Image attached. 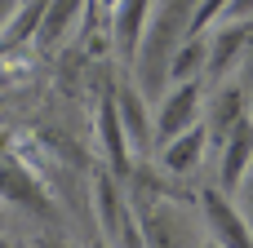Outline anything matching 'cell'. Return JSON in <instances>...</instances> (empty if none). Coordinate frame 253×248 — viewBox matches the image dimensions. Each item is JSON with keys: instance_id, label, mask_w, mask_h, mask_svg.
I'll return each instance as SVG.
<instances>
[{"instance_id": "ba28073f", "label": "cell", "mask_w": 253, "mask_h": 248, "mask_svg": "<svg viewBox=\"0 0 253 248\" xmlns=\"http://www.w3.org/2000/svg\"><path fill=\"white\" fill-rule=\"evenodd\" d=\"M0 204H18L31 213H49V195L40 191V177H31V169H22L13 155H0Z\"/></svg>"}, {"instance_id": "5bb4252c", "label": "cell", "mask_w": 253, "mask_h": 248, "mask_svg": "<svg viewBox=\"0 0 253 248\" xmlns=\"http://www.w3.org/2000/svg\"><path fill=\"white\" fill-rule=\"evenodd\" d=\"M107 13H111V44L133 62V49L142 40V27L151 18V0H116Z\"/></svg>"}, {"instance_id": "8992f818", "label": "cell", "mask_w": 253, "mask_h": 248, "mask_svg": "<svg viewBox=\"0 0 253 248\" xmlns=\"http://www.w3.org/2000/svg\"><path fill=\"white\" fill-rule=\"evenodd\" d=\"M253 40V18L240 22H218V31L209 35V53H205V75L213 84H222V75L231 71V62H240V53Z\"/></svg>"}, {"instance_id": "30bf717a", "label": "cell", "mask_w": 253, "mask_h": 248, "mask_svg": "<svg viewBox=\"0 0 253 248\" xmlns=\"http://www.w3.org/2000/svg\"><path fill=\"white\" fill-rule=\"evenodd\" d=\"M205 151H209V133H205V124H191V129H182L178 138H169V142L160 146V164H165V173L187 177V173L200 169Z\"/></svg>"}, {"instance_id": "5b68a950", "label": "cell", "mask_w": 253, "mask_h": 248, "mask_svg": "<svg viewBox=\"0 0 253 248\" xmlns=\"http://www.w3.org/2000/svg\"><path fill=\"white\" fill-rule=\"evenodd\" d=\"M200 217L209 226V235L222 248H253V231L245 222V213L231 204V195L222 186H205L200 191Z\"/></svg>"}, {"instance_id": "7c38bea8", "label": "cell", "mask_w": 253, "mask_h": 248, "mask_svg": "<svg viewBox=\"0 0 253 248\" xmlns=\"http://www.w3.org/2000/svg\"><path fill=\"white\" fill-rule=\"evenodd\" d=\"M245 115H249V98H245V89H240V84H218V93H213V102H209V124H205L209 142L222 146L227 133H231Z\"/></svg>"}, {"instance_id": "6da1fadb", "label": "cell", "mask_w": 253, "mask_h": 248, "mask_svg": "<svg viewBox=\"0 0 253 248\" xmlns=\"http://www.w3.org/2000/svg\"><path fill=\"white\" fill-rule=\"evenodd\" d=\"M191 9L196 0H160L156 18L142 27V40L133 49V67H138V93L147 102H160L165 98V84H169V58L178 49V40L187 35V22H191Z\"/></svg>"}, {"instance_id": "9c48e42d", "label": "cell", "mask_w": 253, "mask_h": 248, "mask_svg": "<svg viewBox=\"0 0 253 248\" xmlns=\"http://www.w3.org/2000/svg\"><path fill=\"white\" fill-rule=\"evenodd\" d=\"M98 142H102L107 169L116 177H133V151L125 142V129H120V115H116V98L111 93L98 102Z\"/></svg>"}, {"instance_id": "3957f363", "label": "cell", "mask_w": 253, "mask_h": 248, "mask_svg": "<svg viewBox=\"0 0 253 248\" xmlns=\"http://www.w3.org/2000/svg\"><path fill=\"white\" fill-rule=\"evenodd\" d=\"M93 213L102 226V240L111 248H142V231H138V213L129 204V191L120 186V177L111 169L93 173Z\"/></svg>"}, {"instance_id": "7402d4cb", "label": "cell", "mask_w": 253, "mask_h": 248, "mask_svg": "<svg viewBox=\"0 0 253 248\" xmlns=\"http://www.w3.org/2000/svg\"><path fill=\"white\" fill-rule=\"evenodd\" d=\"M89 248H111V244H107V240H93V244H89Z\"/></svg>"}, {"instance_id": "52a82bcc", "label": "cell", "mask_w": 253, "mask_h": 248, "mask_svg": "<svg viewBox=\"0 0 253 248\" xmlns=\"http://www.w3.org/2000/svg\"><path fill=\"white\" fill-rule=\"evenodd\" d=\"M111 98H116V115H120V129H125L129 151H133V155H147V151L156 146V138H151V111H147L151 102H147L133 84L116 89Z\"/></svg>"}, {"instance_id": "603a6c76", "label": "cell", "mask_w": 253, "mask_h": 248, "mask_svg": "<svg viewBox=\"0 0 253 248\" xmlns=\"http://www.w3.org/2000/svg\"><path fill=\"white\" fill-rule=\"evenodd\" d=\"M98 4H102V9H111V4H116V0H98Z\"/></svg>"}, {"instance_id": "ac0fdd59", "label": "cell", "mask_w": 253, "mask_h": 248, "mask_svg": "<svg viewBox=\"0 0 253 248\" xmlns=\"http://www.w3.org/2000/svg\"><path fill=\"white\" fill-rule=\"evenodd\" d=\"M240 18H253V0H227L218 22H240Z\"/></svg>"}, {"instance_id": "4fadbf2b", "label": "cell", "mask_w": 253, "mask_h": 248, "mask_svg": "<svg viewBox=\"0 0 253 248\" xmlns=\"http://www.w3.org/2000/svg\"><path fill=\"white\" fill-rule=\"evenodd\" d=\"M253 160V115H245L231 133H227V142H222V169H218V186L231 195L236 186H240V177H245V169H249Z\"/></svg>"}, {"instance_id": "8fae6325", "label": "cell", "mask_w": 253, "mask_h": 248, "mask_svg": "<svg viewBox=\"0 0 253 248\" xmlns=\"http://www.w3.org/2000/svg\"><path fill=\"white\" fill-rule=\"evenodd\" d=\"M84 4H89V0H44V13H40V27H36L31 44H36L40 53H53V49L71 35V27H76V18L84 13Z\"/></svg>"}, {"instance_id": "d6986e66", "label": "cell", "mask_w": 253, "mask_h": 248, "mask_svg": "<svg viewBox=\"0 0 253 248\" xmlns=\"http://www.w3.org/2000/svg\"><path fill=\"white\" fill-rule=\"evenodd\" d=\"M13 9H18V0H0V22H4V18L13 13Z\"/></svg>"}, {"instance_id": "44dd1931", "label": "cell", "mask_w": 253, "mask_h": 248, "mask_svg": "<svg viewBox=\"0 0 253 248\" xmlns=\"http://www.w3.org/2000/svg\"><path fill=\"white\" fill-rule=\"evenodd\" d=\"M196 248H222L218 240H196Z\"/></svg>"}, {"instance_id": "cb8c5ba5", "label": "cell", "mask_w": 253, "mask_h": 248, "mask_svg": "<svg viewBox=\"0 0 253 248\" xmlns=\"http://www.w3.org/2000/svg\"><path fill=\"white\" fill-rule=\"evenodd\" d=\"M0 248H13V244H9V240H4V235H0Z\"/></svg>"}, {"instance_id": "d4e9b609", "label": "cell", "mask_w": 253, "mask_h": 248, "mask_svg": "<svg viewBox=\"0 0 253 248\" xmlns=\"http://www.w3.org/2000/svg\"><path fill=\"white\" fill-rule=\"evenodd\" d=\"M0 222H4V213H0Z\"/></svg>"}, {"instance_id": "ffe728a7", "label": "cell", "mask_w": 253, "mask_h": 248, "mask_svg": "<svg viewBox=\"0 0 253 248\" xmlns=\"http://www.w3.org/2000/svg\"><path fill=\"white\" fill-rule=\"evenodd\" d=\"M36 248H67V244H62V240H40Z\"/></svg>"}, {"instance_id": "2e32d148", "label": "cell", "mask_w": 253, "mask_h": 248, "mask_svg": "<svg viewBox=\"0 0 253 248\" xmlns=\"http://www.w3.org/2000/svg\"><path fill=\"white\" fill-rule=\"evenodd\" d=\"M240 213H245V222H249V231H253V160H249V169H245V177H240Z\"/></svg>"}, {"instance_id": "7a4b0ae2", "label": "cell", "mask_w": 253, "mask_h": 248, "mask_svg": "<svg viewBox=\"0 0 253 248\" xmlns=\"http://www.w3.org/2000/svg\"><path fill=\"white\" fill-rule=\"evenodd\" d=\"M129 204L138 213V231H142V248H196V209L178 195L156 191L147 177L133 182Z\"/></svg>"}, {"instance_id": "277c9868", "label": "cell", "mask_w": 253, "mask_h": 248, "mask_svg": "<svg viewBox=\"0 0 253 248\" xmlns=\"http://www.w3.org/2000/svg\"><path fill=\"white\" fill-rule=\"evenodd\" d=\"M200 111H205L200 80H182V84H173V89L160 98V111H156V120H151V138L165 146V142L178 138L182 129L200 124Z\"/></svg>"}, {"instance_id": "9a60e30c", "label": "cell", "mask_w": 253, "mask_h": 248, "mask_svg": "<svg viewBox=\"0 0 253 248\" xmlns=\"http://www.w3.org/2000/svg\"><path fill=\"white\" fill-rule=\"evenodd\" d=\"M205 53H209V35H205V31H187V35L178 40L173 58H169V80H173V84L196 80V75L205 71Z\"/></svg>"}, {"instance_id": "e0dca14e", "label": "cell", "mask_w": 253, "mask_h": 248, "mask_svg": "<svg viewBox=\"0 0 253 248\" xmlns=\"http://www.w3.org/2000/svg\"><path fill=\"white\" fill-rule=\"evenodd\" d=\"M240 89H245V98H249V111H253V40H249V49L240 53Z\"/></svg>"}]
</instances>
